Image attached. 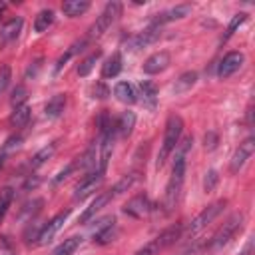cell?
Segmentation results:
<instances>
[{"label":"cell","instance_id":"1","mask_svg":"<svg viewBox=\"0 0 255 255\" xmlns=\"http://www.w3.org/2000/svg\"><path fill=\"white\" fill-rule=\"evenodd\" d=\"M183 177H185V153H179L177 151V157H175L173 169H171V177H169L167 187H165V197H163L165 213L173 211V207H175V203L179 199V193H181Z\"/></svg>","mask_w":255,"mask_h":255},{"label":"cell","instance_id":"2","mask_svg":"<svg viewBox=\"0 0 255 255\" xmlns=\"http://www.w3.org/2000/svg\"><path fill=\"white\" fill-rule=\"evenodd\" d=\"M181 131H183V120L179 116H169L167 124H165V133H163V141H161V149H159V155H157V169L165 163V159L169 157V153L177 147L179 143V137H181Z\"/></svg>","mask_w":255,"mask_h":255},{"label":"cell","instance_id":"3","mask_svg":"<svg viewBox=\"0 0 255 255\" xmlns=\"http://www.w3.org/2000/svg\"><path fill=\"white\" fill-rule=\"evenodd\" d=\"M120 14H122V4H120L118 0L108 2L106 8H104V12H102V14L98 16V20L92 24V28H90V32H88V38H90V40L100 38L104 32L110 30V26L120 18Z\"/></svg>","mask_w":255,"mask_h":255},{"label":"cell","instance_id":"4","mask_svg":"<svg viewBox=\"0 0 255 255\" xmlns=\"http://www.w3.org/2000/svg\"><path fill=\"white\" fill-rule=\"evenodd\" d=\"M227 205V201L225 199H219V201H215V203H211V205H207L191 223H189V227H187V235L189 237H193V235H197L205 225H209L221 211H223V207Z\"/></svg>","mask_w":255,"mask_h":255},{"label":"cell","instance_id":"5","mask_svg":"<svg viewBox=\"0 0 255 255\" xmlns=\"http://www.w3.org/2000/svg\"><path fill=\"white\" fill-rule=\"evenodd\" d=\"M241 223H243V215L241 213H235V215H231L219 229H217V233L211 237V241H209V247L211 249H219L221 245H225L231 237H233V233L241 227Z\"/></svg>","mask_w":255,"mask_h":255},{"label":"cell","instance_id":"6","mask_svg":"<svg viewBox=\"0 0 255 255\" xmlns=\"http://www.w3.org/2000/svg\"><path fill=\"white\" fill-rule=\"evenodd\" d=\"M68 215H70V211H62V213H58V215H54L44 227H42V231L38 233V241H36V245H46V243H50L52 241V237L64 227V223H66V219H68Z\"/></svg>","mask_w":255,"mask_h":255},{"label":"cell","instance_id":"7","mask_svg":"<svg viewBox=\"0 0 255 255\" xmlns=\"http://www.w3.org/2000/svg\"><path fill=\"white\" fill-rule=\"evenodd\" d=\"M102 181H104V173H100V171L90 173V175L76 187V191H74V199H76V201L86 199L88 195H92V193L102 185Z\"/></svg>","mask_w":255,"mask_h":255},{"label":"cell","instance_id":"8","mask_svg":"<svg viewBox=\"0 0 255 255\" xmlns=\"http://www.w3.org/2000/svg\"><path fill=\"white\" fill-rule=\"evenodd\" d=\"M243 64V54L241 52H229L227 56H223V60L219 62V68H217V76L221 80L233 76Z\"/></svg>","mask_w":255,"mask_h":255},{"label":"cell","instance_id":"9","mask_svg":"<svg viewBox=\"0 0 255 255\" xmlns=\"http://www.w3.org/2000/svg\"><path fill=\"white\" fill-rule=\"evenodd\" d=\"M169 62H171L169 52L159 50V52L151 54V56L143 62V72H145V74H159V72H163V70L169 66Z\"/></svg>","mask_w":255,"mask_h":255},{"label":"cell","instance_id":"10","mask_svg":"<svg viewBox=\"0 0 255 255\" xmlns=\"http://www.w3.org/2000/svg\"><path fill=\"white\" fill-rule=\"evenodd\" d=\"M149 199L145 193H137L135 197H131L126 205H124V213L131 215V217H143L149 211Z\"/></svg>","mask_w":255,"mask_h":255},{"label":"cell","instance_id":"11","mask_svg":"<svg viewBox=\"0 0 255 255\" xmlns=\"http://www.w3.org/2000/svg\"><path fill=\"white\" fill-rule=\"evenodd\" d=\"M255 149V139L253 137H247L243 143H239L237 151L233 153V159H231V171H239V167L247 161V157H251Z\"/></svg>","mask_w":255,"mask_h":255},{"label":"cell","instance_id":"12","mask_svg":"<svg viewBox=\"0 0 255 255\" xmlns=\"http://www.w3.org/2000/svg\"><path fill=\"white\" fill-rule=\"evenodd\" d=\"M189 12H191V4H177V6H173V8H169V10L161 12V14H157V20H155L153 24L161 26L163 22H171V20H181V18H185V16H187Z\"/></svg>","mask_w":255,"mask_h":255},{"label":"cell","instance_id":"13","mask_svg":"<svg viewBox=\"0 0 255 255\" xmlns=\"http://www.w3.org/2000/svg\"><path fill=\"white\" fill-rule=\"evenodd\" d=\"M159 26L157 24H151L147 30H143V32H139L131 42H129V46L133 48V50H137V48H143V46H149V44H153L157 38H159Z\"/></svg>","mask_w":255,"mask_h":255},{"label":"cell","instance_id":"14","mask_svg":"<svg viewBox=\"0 0 255 255\" xmlns=\"http://www.w3.org/2000/svg\"><path fill=\"white\" fill-rule=\"evenodd\" d=\"M112 197H114V195H112V191L100 193V195L90 203V207L80 215V223H88V221H90V219H92V217H94V215H96L104 205H108V201H112Z\"/></svg>","mask_w":255,"mask_h":255},{"label":"cell","instance_id":"15","mask_svg":"<svg viewBox=\"0 0 255 255\" xmlns=\"http://www.w3.org/2000/svg\"><path fill=\"white\" fill-rule=\"evenodd\" d=\"M181 231H183V225L181 223H177V225H171L169 229H165L163 233H159L153 241L157 243V247H159V251L161 249H165V247H169L171 243H175L179 237H181Z\"/></svg>","mask_w":255,"mask_h":255},{"label":"cell","instance_id":"16","mask_svg":"<svg viewBox=\"0 0 255 255\" xmlns=\"http://www.w3.org/2000/svg\"><path fill=\"white\" fill-rule=\"evenodd\" d=\"M139 92H141L143 106H145V108H149V110H153V108L157 106V88H155V84H153V82L143 80V82L139 84Z\"/></svg>","mask_w":255,"mask_h":255},{"label":"cell","instance_id":"17","mask_svg":"<svg viewBox=\"0 0 255 255\" xmlns=\"http://www.w3.org/2000/svg\"><path fill=\"white\" fill-rule=\"evenodd\" d=\"M86 42H88V40H80V42H74V44H72V46H70V48H68V50H66V52H64V54L58 58L54 72L58 74V72H60V70H62V68H64V66H66V64H68V62H70V60H72V58H74L78 52H82V50H84V46H86Z\"/></svg>","mask_w":255,"mask_h":255},{"label":"cell","instance_id":"18","mask_svg":"<svg viewBox=\"0 0 255 255\" xmlns=\"http://www.w3.org/2000/svg\"><path fill=\"white\" fill-rule=\"evenodd\" d=\"M88 8H90V2L88 0H66L62 4V12L66 16H72V18L88 12Z\"/></svg>","mask_w":255,"mask_h":255},{"label":"cell","instance_id":"19","mask_svg":"<svg viewBox=\"0 0 255 255\" xmlns=\"http://www.w3.org/2000/svg\"><path fill=\"white\" fill-rule=\"evenodd\" d=\"M120 72H122V56H120V52H116L106 60V64L102 68V76L104 78H116Z\"/></svg>","mask_w":255,"mask_h":255},{"label":"cell","instance_id":"20","mask_svg":"<svg viewBox=\"0 0 255 255\" xmlns=\"http://www.w3.org/2000/svg\"><path fill=\"white\" fill-rule=\"evenodd\" d=\"M64 108H66V96L64 94H56L46 104V116L48 118H58L64 112Z\"/></svg>","mask_w":255,"mask_h":255},{"label":"cell","instance_id":"21","mask_svg":"<svg viewBox=\"0 0 255 255\" xmlns=\"http://www.w3.org/2000/svg\"><path fill=\"white\" fill-rule=\"evenodd\" d=\"M114 94H116V98H118L120 102H124V104H133V102H135V92H133L131 84H128V82L116 84Z\"/></svg>","mask_w":255,"mask_h":255},{"label":"cell","instance_id":"22","mask_svg":"<svg viewBox=\"0 0 255 255\" xmlns=\"http://www.w3.org/2000/svg\"><path fill=\"white\" fill-rule=\"evenodd\" d=\"M56 147H58V141H52L50 145H44L40 151H36L34 153V157H32V161H30V165L36 169V167H40L42 163H46L52 155H54V151H56Z\"/></svg>","mask_w":255,"mask_h":255},{"label":"cell","instance_id":"23","mask_svg":"<svg viewBox=\"0 0 255 255\" xmlns=\"http://www.w3.org/2000/svg\"><path fill=\"white\" fill-rule=\"evenodd\" d=\"M133 126H135V114H133V112H124V114L120 116L118 124H116V128L120 129V133H122L124 137L133 131Z\"/></svg>","mask_w":255,"mask_h":255},{"label":"cell","instance_id":"24","mask_svg":"<svg viewBox=\"0 0 255 255\" xmlns=\"http://www.w3.org/2000/svg\"><path fill=\"white\" fill-rule=\"evenodd\" d=\"M114 223H116V221H112V223H108L106 227H102V229L94 235V243H98V245H106V243L114 241V237L118 235V227H116Z\"/></svg>","mask_w":255,"mask_h":255},{"label":"cell","instance_id":"25","mask_svg":"<svg viewBox=\"0 0 255 255\" xmlns=\"http://www.w3.org/2000/svg\"><path fill=\"white\" fill-rule=\"evenodd\" d=\"M28 120H30V108H28L26 104L14 108V112L10 114V124H12L14 128H22V126H26Z\"/></svg>","mask_w":255,"mask_h":255},{"label":"cell","instance_id":"26","mask_svg":"<svg viewBox=\"0 0 255 255\" xmlns=\"http://www.w3.org/2000/svg\"><path fill=\"white\" fill-rule=\"evenodd\" d=\"M137 179H139V173H137V171L126 173V175H124V177H122V179H120V181L114 185V189H112V195L116 197V195H120L122 191H128V189H129V187H131V185H133Z\"/></svg>","mask_w":255,"mask_h":255},{"label":"cell","instance_id":"27","mask_svg":"<svg viewBox=\"0 0 255 255\" xmlns=\"http://www.w3.org/2000/svg\"><path fill=\"white\" fill-rule=\"evenodd\" d=\"M80 243H82V237H70V239H64L56 249H54V253L52 255H72L78 247H80Z\"/></svg>","mask_w":255,"mask_h":255},{"label":"cell","instance_id":"28","mask_svg":"<svg viewBox=\"0 0 255 255\" xmlns=\"http://www.w3.org/2000/svg\"><path fill=\"white\" fill-rule=\"evenodd\" d=\"M20 30H22V18H12L8 24H4V28H2V40H14L18 34H20Z\"/></svg>","mask_w":255,"mask_h":255},{"label":"cell","instance_id":"29","mask_svg":"<svg viewBox=\"0 0 255 255\" xmlns=\"http://www.w3.org/2000/svg\"><path fill=\"white\" fill-rule=\"evenodd\" d=\"M197 82V74L195 72H185V74H181L177 80H175V86H173V90L177 92V94H181V92H187L193 84Z\"/></svg>","mask_w":255,"mask_h":255},{"label":"cell","instance_id":"30","mask_svg":"<svg viewBox=\"0 0 255 255\" xmlns=\"http://www.w3.org/2000/svg\"><path fill=\"white\" fill-rule=\"evenodd\" d=\"M52 22H54V12L52 10H42V12H38V16L34 20V30L36 32H44V30H48L52 26Z\"/></svg>","mask_w":255,"mask_h":255},{"label":"cell","instance_id":"31","mask_svg":"<svg viewBox=\"0 0 255 255\" xmlns=\"http://www.w3.org/2000/svg\"><path fill=\"white\" fill-rule=\"evenodd\" d=\"M100 56H102V52H100V50H96V52H92L86 60H82V62H80V66H78V76L86 78V76L92 72V68L96 66V62L100 60Z\"/></svg>","mask_w":255,"mask_h":255},{"label":"cell","instance_id":"32","mask_svg":"<svg viewBox=\"0 0 255 255\" xmlns=\"http://www.w3.org/2000/svg\"><path fill=\"white\" fill-rule=\"evenodd\" d=\"M12 199H14V189L12 187H2L0 189V221L4 219L8 207L12 205Z\"/></svg>","mask_w":255,"mask_h":255},{"label":"cell","instance_id":"33","mask_svg":"<svg viewBox=\"0 0 255 255\" xmlns=\"http://www.w3.org/2000/svg\"><path fill=\"white\" fill-rule=\"evenodd\" d=\"M245 18H247V14H243V12H239V14H235V16L231 18V22H229V26H227V32H225V36H223V42H225L229 36L235 34V30L245 22Z\"/></svg>","mask_w":255,"mask_h":255},{"label":"cell","instance_id":"34","mask_svg":"<svg viewBox=\"0 0 255 255\" xmlns=\"http://www.w3.org/2000/svg\"><path fill=\"white\" fill-rule=\"evenodd\" d=\"M26 98H28V90H26L24 86H16V88H14V92H12L10 104H12L14 108H18V106H24Z\"/></svg>","mask_w":255,"mask_h":255},{"label":"cell","instance_id":"35","mask_svg":"<svg viewBox=\"0 0 255 255\" xmlns=\"http://www.w3.org/2000/svg\"><path fill=\"white\" fill-rule=\"evenodd\" d=\"M217 181H219L217 171H215V169H209V171L205 173V179H203V189H205V191H213L215 185H217Z\"/></svg>","mask_w":255,"mask_h":255},{"label":"cell","instance_id":"36","mask_svg":"<svg viewBox=\"0 0 255 255\" xmlns=\"http://www.w3.org/2000/svg\"><path fill=\"white\" fill-rule=\"evenodd\" d=\"M20 143H22V137H20V135H12V137H8V139H6V145L2 147V151L8 155V151H12V149L20 147Z\"/></svg>","mask_w":255,"mask_h":255},{"label":"cell","instance_id":"37","mask_svg":"<svg viewBox=\"0 0 255 255\" xmlns=\"http://www.w3.org/2000/svg\"><path fill=\"white\" fill-rule=\"evenodd\" d=\"M10 66H2V70H0V94L6 90V86L10 84Z\"/></svg>","mask_w":255,"mask_h":255},{"label":"cell","instance_id":"38","mask_svg":"<svg viewBox=\"0 0 255 255\" xmlns=\"http://www.w3.org/2000/svg\"><path fill=\"white\" fill-rule=\"evenodd\" d=\"M159 251V247H157V243L155 241H149L147 245H143L139 251H135L133 255H155Z\"/></svg>","mask_w":255,"mask_h":255},{"label":"cell","instance_id":"39","mask_svg":"<svg viewBox=\"0 0 255 255\" xmlns=\"http://www.w3.org/2000/svg\"><path fill=\"white\" fill-rule=\"evenodd\" d=\"M74 169H76V163H70V165H66V167H64V169H62V171H60V173H58V175H56L52 181H54V183H60V181H62V179H66V177H68V175H70Z\"/></svg>","mask_w":255,"mask_h":255},{"label":"cell","instance_id":"40","mask_svg":"<svg viewBox=\"0 0 255 255\" xmlns=\"http://www.w3.org/2000/svg\"><path fill=\"white\" fill-rule=\"evenodd\" d=\"M203 141H205V149H213V147H215V143H217V135L209 131V133H205Z\"/></svg>","mask_w":255,"mask_h":255},{"label":"cell","instance_id":"41","mask_svg":"<svg viewBox=\"0 0 255 255\" xmlns=\"http://www.w3.org/2000/svg\"><path fill=\"white\" fill-rule=\"evenodd\" d=\"M110 92H108V88L104 86V84H98V86H94V98H106Z\"/></svg>","mask_w":255,"mask_h":255},{"label":"cell","instance_id":"42","mask_svg":"<svg viewBox=\"0 0 255 255\" xmlns=\"http://www.w3.org/2000/svg\"><path fill=\"white\" fill-rule=\"evenodd\" d=\"M199 247H201V245H193V247H187V249H185V251H181L179 255H195V253L199 251Z\"/></svg>","mask_w":255,"mask_h":255},{"label":"cell","instance_id":"43","mask_svg":"<svg viewBox=\"0 0 255 255\" xmlns=\"http://www.w3.org/2000/svg\"><path fill=\"white\" fill-rule=\"evenodd\" d=\"M4 159H6V153L0 151V169H2V165H4Z\"/></svg>","mask_w":255,"mask_h":255}]
</instances>
